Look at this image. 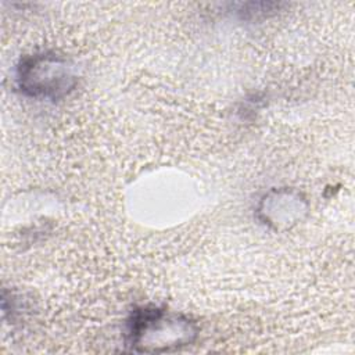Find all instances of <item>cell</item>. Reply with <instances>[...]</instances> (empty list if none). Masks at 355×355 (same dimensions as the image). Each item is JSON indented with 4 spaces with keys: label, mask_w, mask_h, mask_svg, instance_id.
<instances>
[{
    "label": "cell",
    "mask_w": 355,
    "mask_h": 355,
    "mask_svg": "<svg viewBox=\"0 0 355 355\" xmlns=\"http://www.w3.org/2000/svg\"><path fill=\"white\" fill-rule=\"evenodd\" d=\"M19 92L36 100H61L78 85V68L57 51H36L21 58L15 68Z\"/></svg>",
    "instance_id": "cell-2"
},
{
    "label": "cell",
    "mask_w": 355,
    "mask_h": 355,
    "mask_svg": "<svg viewBox=\"0 0 355 355\" xmlns=\"http://www.w3.org/2000/svg\"><path fill=\"white\" fill-rule=\"evenodd\" d=\"M309 204L302 193L290 187L270 189L255 209L257 219L275 232H284L301 222L308 214Z\"/></svg>",
    "instance_id": "cell-3"
},
{
    "label": "cell",
    "mask_w": 355,
    "mask_h": 355,
    "mask_svg": "<svg viewBox=\"0 0 355 355\" xmlns=\"http://www.w3.org/2000/svg\"><path fill=\"white\" fill-rule=\"evenodd\" d=\"M197 324L187 316L154 305L135 309L126 326V345L135 352H171L194 343Z\"/></svg>",
    "instance_id": "cell-1"
}]
</instances>
